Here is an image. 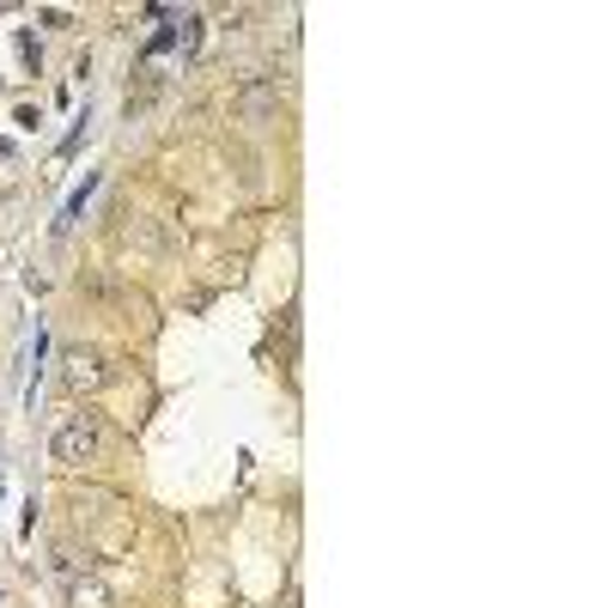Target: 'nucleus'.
<instances>
[{"label":"nucleus","mask_w":608,"mask_h":608,"mask_svg":"<svg viewBox=\"0 0 608 608\" xmlns=\"http://www.w3.org/2000/svg\"><path fill=\"white\" fill-rule=\"evenodd\" d=\"M68 602H73V608H116L110 585H98V578H73V585H68Z\"/></svg>","instance_id":"obj_3"},{"label":"nucleus","mask_w":608,"mask_h":608,"mask_svg":"<svg viewBox=\"0 0 608 608\" xmlns=\"http://www.w3.org/2000/svg\"><path fill=\"white\" fill-rule=\"evenodd\" d=\"M268 110H275V92H243V116H250V122H262Z\"/></svg>","instance_id":"obj_4"},{"label":"nucleus","mask_w":608,"mask_h":608,"mask_svg":"<svg viewBox=\"0 0 608 608\" xmlns=\"http://www.w3.org/2000/svg\"><path fill=\"white\" fill-rule=\"evenodd\" d=\"M92 189H98V183H92V177H86V189H80V196H73L68 207H61V231H68V226H73V219H80V213H86V196H92Z\"/></svg>","instance_id":"obj_5"},{"label":"nucleus","mask_w":608,"mask_h":608,"mask_svg":"<svg viewBox=\"0 0 608 608\" xmlns=\"http://www.w3.org/2000/svg\"><path fill=\"white\" fill-rule=\"evenodd\" d=\"M61 383H68V396H92V390H103V359L86 353V347H73V353L61 359Z\"/></svg>","instance_id":"obj_2"},{"label":"nucleus","mask_w":608,"mask_h":608,"mask_svg":"<svg viewBox=\"0 0 608 608\" xmlns=\"http://www.w3.org/2000/svg\"><path fill=\"white\" fill-rule=\"evenodd\" d=\"M49 450H56V462H68V469L92 462L98 457V420L92 413H68V420L56 426V438H49Z\"/></svg>","instance_id":"obj_1"}]
</instances>
